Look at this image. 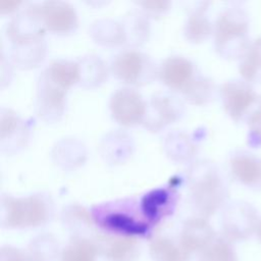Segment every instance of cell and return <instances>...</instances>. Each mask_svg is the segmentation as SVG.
Masks as SVG:
<instances>
[{"label": "cell", "mask_w": 261, "mask_h": 261, "mask_svg": "<svg viewBox=\"0 0 261 261\" xmlns=\"http://www.w3.org/2000/svg\"><path fill=\"white\" fill-rule=\"evenodd\" d=\"M121 24L125 34V43L129 45H141L148 40L150 25L147 15L143 12H128L124 16Z\"/></svg>", "instance_id": "484cf974"}, {"label": "cell", "mask_w": 261, "mask_h": 261, "mask_svg": "<svg viewBox=\"0 0 261 261\" xmlns=\"http://www.w3.org/2000/svg\"><path fill=\"white\" fill-rule=\"evenodd\" d=\"M231 177L241 186L261 191V157L248 150H236L228 158Z\"/></svg>", "instance_id": "7c38bea8"}, {"label": "cell", "mask_w": 261, "mask_h": 261, "mask_svg": "<svg viewBox=\"0 0 261 261\" xmlns=\"http://www.w3.org/2000/svg\"><path fill=\"white\" fill-rule=\"evenodd\" d=\"M215 237V231L206 218L201 216L192 217L187 219L182 225L180 245L189 253L201 252Z\"/></svg>", "instance_id": "2e32d148"}, {"label": "cell", "mask_w": 261, "mask_h": 261, "mask_svg": "<svg viewBox=\"0 0 261 261\" xmlns=\"http://www.w3.org/2000/svg\"><path fill=\"white\" fill-rule=\"evenodd\" d=\"M30 136V129L23 119L14 111L1 109V140L0 146L2 153L13 154L22 149Z\"/></svg>", "instance_id": "5bb4252c"}, {"label": "cell", "mask_w": 261, "mask_h": 261, "mask_svg": "<svg viewBox=\"0 0 261 261\" xmlns=\"http://www.w3.org/2000/svg\"><path fill=\"white\" fill-rule=\"evenodd\" d=\"M249 31V15L243 7L232 4L222 8L213 24L216 52L224 59L241 60L251 44Z\"/></svg>", "instance_id": "7a4b0ae2"}, {"label": "cell", "mask_w": 261, "mask_h": 261, "mask_svg": "<svg viewBox=\"0 0 261 261\" xmlns=\"http://www.w3.org/2000/svg\"><path fill=\"white\" fill-rule=\"evenodd\" d=\"M109 110L115 122L122 126H135L144 122L147 102L135 89L124 87L112 93Z\"/></svg>", "instance_id": "ba28073f"}, {"label": "cell", "mask_w": 261, "mask_h": 261, "mask_svg": "<svg viewBox=\"0 0 261 261\" xmlns=\"http://www.w3.org/2000/svg\"><path fill=\"white\" fill-rule=\"evenodd\" d=\"M98 248L93 242L75 237L61 253V261H97Z\"/></svg>", "instance_id": "83f0119b"}, {"label": "cell", "mask_w": 261, "mask_h": 261, "mask_svg": "<svg viewBox=\"0 0 261 261\" xmlns=\"http://www.w3.org/2000/svg\"><path fill=\"white\" fill-rule=\"evenodd\" d=\"M199 261H238V255L230 241L224 237L215 239L200 252Z\"/></svg>", "instance_id": "f546056e"}, {"label": "cell", "mask_w": 261, "mask_h": 261, "mask_svg": "<svg viewBox=\"0 0 261 261\" xmlns=\"http://www.w3.org/2000/svg\"><path fill=\"white\" fill-rule=\"evenodd\" d=\"M80 85L85 88H95L100 86L107 79V67L103 60L96 55H89L81 58Z\"/></svg>", "instance_id": "7402d4cb"}, {"label": "cell", "mask_w": 261, "mask_h": 261, "mask_svg": "<svg viewBox=\"0 0 261 261\" xmlns=\"http://www.w3.org/2000/svg\"><path fill=\"white\" fill-rule=\"evenodd\" d=\"M218 93L225 113L237 123H247L260 104L261 95L242 77L224 82Z\"/></svg>", "instance_id": "277c9868"}, {"label": "cell", "mask_w": 261, "mask_h": 261, "mask_svg": "<svg viewBox=\"0 0 261 261\" xmlns=\"http://www.w3.org/2000/svg\"><path fill=\"white\" fill-rule=\"evenodd\" d=\"M216 92L215 84L211 79L198 73L184 90V98L194 105H205L211 102Z\"/></svg>", "instance_id": "4316f807"}, {"label": "cell", "mask_w": 261, "mask_h": 261, "mask_svg": "<svg viewBox=\"0 0 261 261\" xmlns=\"http://www.w3.org/2000/svg\"><path fill=\"white\" fill-rule=\"evenodd\" d=\"M90 33L92 38L102 45L117 46L126 41L122 24L110 19L95 21L92 23Z\"/></svg>", "instance_id": "cb8c5ba5"}, {"label": "cell", "mask_w": 261, "mask_h": 261, "mask_svg": "<svg viewBox=\"0 0 261 261\" xmlns=\"http://www.w3.org/2000/svg\"><path fill=\"white\" fill-rule=\"evenodd\" d=\"M110 71L120 82L133 86H144L158 76V68L152 58L137 49H125L114 56Z\"/></svg>", "instance_id": "5b68a950"}, {"label": "cell", "mask_w": 261, "mask_h": 261, "mask_svg": "<svg viewBox=\"0 0 261 261\" xmlns=\"http://www.w3.org/2000/svg\"><path fill=\"white\" fill-rule=\"evenodd\" d=\"M97 248L109 261H136L141 254L137 240L125 236L102 238Z\"/></svg>", "instance_id": "e0dca14e"}, {"label": "cell", "mask_w": 261, "mask_h": 261, "mask_svg": "<svg viewBox=\"0 0 261 261\" xmlns=\"http://www.w3.org/2000/svg\"><path fill=\"white\" fill-rule=\"evenodd\" d=\"M0 222L4 228H30L45 224L53 212V204L44 194L25 197L1 196Z\"/></svg>", "instance_id": "3957f363"}, {"label": "cell", "mask_w": 261, "mask_h": 261, "mask_svg": "<svg viewBox=\"0 0 261 261\" xmlns=\"http://www.w3.org/2000/svg\"><path fill=\"white\" fill-rule=\"evenodd\" d=\"M45 52L46 44L44 38L12 43V59L21 68H33L38 66L44 59Z\"/></svg>", "instance_id": "ac0fdd59"}, {"label": "cell", "mask_w": 261, "mask_h": 261, "mask_svg": "<svg viewBox=\"0 0 261 261\" xmlns=\"http://www.w3.org/2000/svg\"><path fill=\"white\" fill-rule=\"evenodd\" d=\"M62 222L69 230L81 231L91 227L92 217L85 208L79 205H69L62 211Z\"/></svg>", "instance_id": "4dcf8cb0"}, {"label": "cell", "mask_w": 261, "mask_h": 261, "mask_svg": "<svg viewBox=\"0 0 261 261\" xmlns=\"http://www.w3.org/2000/svg\"><path fill=\"white\" fill-rule=\"evenodd\" d=\"M188 187L193 208L207 218L228 203L227 182L217 165L208 160L194 162L188 171Z\"/></svg>", "instance_id": "6da1fadb"}, {"label": "cell", "mask_w": 261, "mask_h": 261, "mask_svg": "<svg viewBox=\"0 0 261 261\" xmlns=\"http://www.w3.org/2000/svg\"><path fill=\"white\" fill-rule=\"evenodd\" d=\"M66 93L59 84L50 80L43 71L37 83L36 112L46 122L58 121L65 111Z\"/></svg>", "instance_id": "9c48e42d"}, {"label": "cell", "mask_w": 261, "mask_h": 261, "mask_svg": "<svg viewBox=\"0 0 261 261\" xmlns=\"http://www.w3.org/2000/svg\"><path fill=\"white\" fill-rule=\"evenodd\" d=\"M184 111V103L177 96L163 92L157 93L147 103L143 125L151 132H159L177 121L182 116Z\"/></svg>", "instance_id": "8fae6325"}, {"label": "cell", "mask_w": 261, "mask_h": 261, "mask_svg": "<svg viewBox=\"0 0 261 261\" xmlns=\"http://www.w3.org/2000/svg\"><path fill=\"white\" fill-rule=\"evenodd\" d=\"M58 254V241L49 233L36 237L29 245V256L34 261H55Z\"/></svg>", "instance_id": "f1b7e54d"}, {"label": "cell", "mask_w": 261, "mask_h": 261, "mask_svg": "<svg viewBox=\"0 0 261 261\" xmlns=\"http://www.w3.org/2000/svg\"><path fill=\"white\" fill-rule=\"evenodd\" d=\"M256 236H257L258 241L261 243V220H260V223H259V226H258V229H257Z\"/></svg>", "instance_id": "e575fe53"}, {"label": "cell", "mask_w": 261, "mask_h": 261, "mask_svg": "<svg viewBox=\"0 0 261 261\" xmlns=\"http://www.w3.org/2000/svg\"><path fill=\"white\" fill-rule=\"evenodd\" d=\"M177 194L168 188H159L146 194L141 201V213L149 223L159 222L175 208Z\"/></svg>", "instance_id": "9a60e30c"}, {"label": "cell", "mask_w": 261, "mask_h": 261, "mask_svg": "<svg viewBox=\"0 0 261 261\" xmlns=\"http://www.w3.org/2000/svg\"><path fill=\"white\" fill-rule=\"evenodd\" d=\"M43 27L55 35H69L77 28V14L72 5L64 1L33 3Z\"/></svg>", "instance_id": "30bf717a"}, {"label": "cell", "mask_w": 261, "mask_h": 261, "mask_svg": "<svg viewBox=\"0 0 261 261\" xmlns=\"http://www.w3.org/2000/svg\"><path fill=\"white\" fill-rule=\"evenodd\" d=\"M167 156L176 162L189 161L197 152L196 144L182 132H173L167 135L164 142Z\"/></svg>", "instance_id": "603a6c76"}, {"label": "cell", "mask_w": 261, "mask_h": 261, "mask_svg": "<svg viewBox=\"0 0 261 261\" xmlns=\"http://www.w3.org/2000/svg\"><path fill=\"white\" fill-rule=\"evenodd\" d=\"M198 74L195 64L188 58L173 55L165 58L158 67V77L168 89L182 93Z\"/></svg>", "instance_id": "4fadbf2b"}, {"label": "cell", "mask_w": 261, "mask_h": 261, "mask_svg": "<svg viewBox=\"0 0 261 261\" xmlns=\"http://www.w3.org/2000/svg\"><path fill=\"white\" fill-rule=\"evenodd\" d=\"M260 216L254 205L247 201L228 202L221 211V229L223 237L233 242H244L256 234Z\"/></svg>", "instance_id": "8992f818"}, {"label": "cell", "mask_w": 261, "mask_h": 261, "mask_svg": "<svg viewBox=\"0 0 261 261\" xmlns=\"http://www.w3.org/2000/svg\"><path fill=\"white\" fill-rule=\"evenodd\" d=\"M0 261H34L29 255L23 254L18 249L10 246L2 247L0 253Z\"/></svg>", "instance_id": "836d02e7"}, {"label": "cell", "mask_w": 261, "mask_h": 261, "mask_svg": "<svg viewBox=\"0 0 261 261\" xmlns=\"http://www.w3.org/2000/svg\"><path fill=\"white\" fill-rule=\"evenodd\" d=\"M247 133V145L252 149L261 148V99L254 114L249 118Z\"/></svg>", "instance_id": "1f68e13d"}, {"label": "cell", "mask_w": 261, "mask_h": 261, "mask_svg": "<svg viewBox=\"0 0 261 261\" xmlns=\"http://www.w3.org/2000/svg\"><path fill=\"white\" fill-rule=\"evenodd\" d=\"M43 72L52 81L62 86L67 91L80 83V65L77 61L56 59L53 60Z\"/></svg>", "instance_id": "ffe728a7"}, {"label": "cell", "mask_w": 261, "mask_h": 261, "mask_svg": "<svg viewBox=\"0 0 261 261\" xmlns=\"http://www.w3.org/2000/svg\"><path fill=\"white\" fill-rule=\"evenodd\" d=\"M137 4L142 7L144 14L152 17L164 15L170 7V2L168 1H140Z\"/></svg>", "instance_id": "d6a6232c"}, {"label": "cell", "mask_w": 261, "mask_h": 261, "mask_svg": "<svg viewBox=\"0 0 261 261\" xmlns=\"http://www.w3.org/2000/svg\"><path fill=\"white\" fill-rule=\"evenodd\" d=\"M239 72L246 82L252 85L261 84V37L251 42L240 60Z\"/></svg>", "instance_id": "44dd1931"}, {"label": "cell", "mask_w": 261, "mask_h": 261, "mask_svg": "<svg viewBox=\"0 0 261 261\" xmlns=\"http://www.w3.org/2000/svg\"><path fill=\"white\" fill-rule=\"evenodd\" d=\"M149 253L154 261H189V252L172 240L159 237L154 239L149 247Z\"/></svg>", "instance_id": "d4e9b609"}, {"label": "cell", "mask_w": 261, "mask_h": 261, "mask_svg": "<svg viewBox=\"0 0 261 261\" xmlns=\"http://www.w3.org/2000/svg\"><path fill=\"white\" fill-rule=\"evenodd\" d=\"M126 208L124 202L97 206L93 209V218L101 227L117 236L145 234L150 223L145 219L137 218Z\"/></svg>", "instance_id": "52a82bcc"}, {"label": "cell", "mask_w": 261, "mask_h": 261, "mask_svg": "<svg viewBox=\"0 0 261 261\" xmlns=\"http://www.w3.org/2000/svg\"><path fill=\"white\" fill-rule=\"evenodd\" d=\"M208 5V2L198 3L188 16L184 28V33L188 41L201 43L213 34V24L205 13Z\"/></svg>", "instance_id": "d6986e66"}]
</instances>
